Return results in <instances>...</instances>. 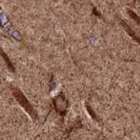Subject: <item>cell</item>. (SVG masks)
I'll return each instance as SVG.
<instances>
[{
    "label": "cell",
    "mask_w": 140,
    "mask_h": 140,
    "mask_svg": "<svg viewBox=\"0 0 140 140\" xmlns=\"http://www.w3.org/2000/svg\"><path fill=\"white\" fill-rule=\"evenodd\" d=\"M122 24H123V26H124L125 30H126L127 32H128V33H129V35H130V36L132 37V38L134 39V40H135L136 41H137V42H138L139 44H140V39L138 38V37L137 36V35H136V33H135L134 32H133L132 29H131V28L129 27V25H127L126 23H125L124 21H122Z\"/></svg>",
    "instance_id": "6da1fadb"
},
{
    "label": "cell",
    "mask_w": 140,
    "mask_h": 140,
    "mask_svg": "<svg viewBox=\"0 0 140 140\" xmlns=\"http://www.w3.org/2000/svg\"><path fill=\"white\" fill-rule=\"evenodd\" d=\"M128 12H129V14H130L131 18H134V19L136 20V21L137 22V23L140 24V18H139V17H137V14H136L135 12H133L132 11H130V10H129Z\"/></svg>",
    "instance_id": "7a4b0ae2"
}]
</instances>
